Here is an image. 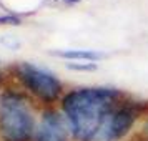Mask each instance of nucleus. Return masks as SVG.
<instances>
[{
    "label": "nucleus",
    "mask_w": 148,
    "mask_h": 141,
    "mask_svg": "<svg viewBox=\"0 0 148 141\" xmlns=\"http://www.w3.org/2000/svg\"><path fill=\"white\" fill-rule=\"evenodd\" d=\"M143 111H148V101H128L123 100L112 118L107 121L95 141H118L132 129L133 123Z\"/></svg>",
    "instance_id": "4"
},
{
    "label": "nucleus",
    "mask_w": 148,
    "mask_h": 141,
    "mask_svg": "<svg viewBox=\"0 0 148 141\" xmlns=\"http://www.w3.org/2000/svg\"><path fill=\"white\" fill-rule=\"evenodd\" d=\"M35 141H68V131L60 114L48 110L43 113L38 126L35 129Z\"/></svg>",
    "instance_id": "5"
},
{
    "label": "nucleus",
    "mask_w": 148,
    "mask_h": 141,
    "mask_svg": "<svg viewBox=\"0 0 148 141\" xmlns=\"http://www.w3.org/2000/svg\"><path fill=\"white\" fill-rule=\"evenodd\" d=\"M15 72H17L18 80L35 96H38L45 103H52L58 98V95L62 91V83L53 73H50L43 68L35 67L32 63H27V61L18 63Z\"/></svg>",
    "instance_id": "3"
},
{
    "label": "nucleus",
    "mask_w": 148,
    "mask_h": 141,
    "mask_svg": "<svg viewBox=\"0 0 148 141\" xmlns=\"http://www.w3.org/2000/svg\"><path fill=\"white\" fill-rule=\"evenodd\" d=\"M68 68H72V70H78V72H92V70H95L97 68V65L95 63H87V65H83V63H70L68 65Z\"/></svg>",
    "instance_id": "8"
},
{
    "label": "nucleus",
    "mask_w": 148,
    "mask_h": 141,
    "mask_svg": "<svg viewBox=\"0 0 148 141\" xmlns=\"http://www.w3.org/2000/svg\"><path fill=\"white\" fill-rule=\"evenodd\" d=\"M34 114L20 93L5 91L0 96V136L3 141H30L35 136Z\"/></svg>",
    "instance_id": "2"
},
{
    "label": "nucleus",
    "mask_w": 148,
    "mask_h": 141,
    "mask_svg": "<svg viewBox=\"0 0 148 141\" xmlns=\"http://www.w3.org/2000/svg\"><path fill=\"white\" fill-rule=\"evenodd\" d=\"M67 3H77V2H80V0H65Z\"/></svg>",
    "instance_id": "9"
},
{
    "label": "nucleus",
    "mask_w": 148,
    "mask_h": 141,
    "mask_svg": "<svg viewBox=\"0 0 148 141\" xmlns=\"http://www.w3.org/2000/svg\"><path fill=\"white\" fill-rule=\"evenodd\" d=\"M0 25H20V17L12 15V14L2 15L0 17Z\"/></svg>",
    "instance_id": "7"
},
{
    "label": "nucleus",
    "mask_w": 148,
    "mask_h": 141,
    "mask_svg": "<svg viewBox=\"0 0 148 141\" xmlns=\"http://www.w3.org/2000/svg\"><path fill=\"white\" fill-rule=\"evenodd\" d=\"M57 57L67 58V60H83V61H97L103 58V53L95 50H57L52 52Z\"/></svg>",
    "instance_id": "6"
},
{
    "label": "nucleus",
    "mask_w": 148,
    "mask_h": 141,
    "mask_svg": "<svg viewBox=\"0 0 148 141\" xmlns=\"http://www.w3.org/2000/svg\"><path fill=\"white\" fill-rule=\"evenodd\" d=\"M121 101L123 95L115 88H77L65 95L62 108L75 138L95 141Z\"/></svg>",
    "instance_id": "1"
}]
</instances>
